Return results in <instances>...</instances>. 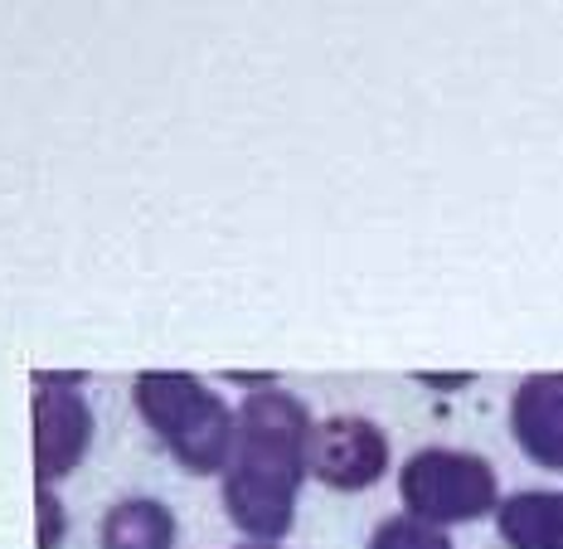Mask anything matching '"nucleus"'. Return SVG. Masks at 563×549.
Here are the masks:
<instances>
[{"mask_svg": "<svg viewBox=\"0 0 563 549\" xmlns=\"http://www.w3.org/2000/svg\"><path fill=\"white\" fill-rule=\"evenodd\" d=\"M311 408L291 389L263 384L239 404V438L219 476L224 516L243 540L282 545L297 525L301 486L311 482Z\"/></svg>", "mask_w": 563, "mask_h": 549, "instance_id": "obj_1", "label": "nucleus"}, {"mask_svg": "<svg viewBox=\"0 0 563 549\" xmlns=\"http://www.w3.org/2000/svg\"><path fill=\"white\" fill-rule=\"evenodd\" d=\"M132 404L180 472L224 476L233 438H239V408L214 384L185 370H146L132 384Z\"/></svg>", "mask_w": 563, "mask_h": 549, "instance_id": "obj_2", "label": "nucleus"}, {"mask_svg": "<svg viewBox=\"0 0 563 549\" xmlns=\"http://www.w3.org/2000/svg\"><path fill=\"white\" fill-rule=\"evenodd\" d=\"M398 501H404V516L452 530V525L496 516V506L506 496H500V476L490 458L432 442V448H418L398 466Z\"/></svg>", "mask_w": 563, "mask_h": 549, "instance_id": "obj_3", "label": "nucleus"}, {"mask_svg": "<svg viewBox=\"0 0 563 549\" xmlns=\"http://www.w3.org/2000/svg\"><path fill=\"white\" fill-rule=\"evenodd\" d=\"M92 452V408L78 375H34V482L58 486Z\"/></svg>", "mask_w": 563, "mask_h": 549, "instance_id": "obj_4", "label": "nucleus"}, {"mask_svg": "<svg viewBox=\"0 0 563 549\" xmlns=\"http://www.w3.org/2000/svg\"><path fill=\"white\" fill-rule=\"evenodd\" d=\"M307 462H311V482H321L325 492L355 496L389 476L394 448H389V433L374 418L331 414V418H316Z\"/></svg>", "mask_w": 563, "mask_h": 549, "instance_id": "obj_5", "label": "nucleus"}, {"mask_svg": "<svg viewBox=\"0 0 563 549\" xmlns=\"http://www.w3.org/2000/svg\"><path fill=\"white\" fill-rule=\"evenodd\" d=\"M506 424H510L515 448L539 472L563 476V375H530L515 384Z\"/></svg>", "mask_w": 563, "mask_h": 549, "instance_id": "obj_6", "label": "nucleus"}, {"mask_svg": "<svg viewBox=\"0 0 563 549\" xmlns=\"http://www.w3.org/2000/svg\"><path fill=\"white\" fill-rule=\"evenodd\" d=\"M496 535L506 549H563V492L530 486L496 506Z\"/></svg>", "mask_w": 563, "mask_h": 549, "instance_id": "obj_7", "label": "nucleus"}, {"mask_svg": "<svg viewBox=\"0 0 563 549\" xmlns=\"http://www.w3.org/2000/svg\"><path fill=\"white\" fill-rule=\"evenodd\" d=\"M175 535H180V520H175V510L156 496L117 501L98 525L102 549H175Z\"/></svg>", "mask_w": 563, "mask_h": 549, "instance_id": "obj_8", "label": "nucleus"}, {"mask_svg": "<svg viewBox=\"0 0 563 549\" xmlns=\"http://www.w3.org/2000/svg\"><path fill=\"white\" fill-rule=\"evenodd\" d=\"M365 549H456V545H452L448 530H438V525H422L413 516H384L369 530Z\"/></svg>", "mask_w": 563, "mask_h": 549, "instance_id": "obj_9", "label": "nucleus"}, {"mask_svg": "<svg viewBox=\"0 0 563 549\" xmlns=\"http://www.w3.org/2000/svg\"><path fill=\"white\" fill-rule=\"evenodd\" d=\"M64 530H68V516L58 506L54 486H40V549H58L64 545Z\"/></svg>", "mask_w": 563, "mask_h": 549, "instance_id": "obj_10", "label": "nucleus"}, {"mask_svg": "<svg viewBox=\"0 0 563 549\" xmlns=\"http://www.w3.org/2000/svg\"><path fill=\"white\" fill-rule=\"evenodd\" d=\"M233 549H282V545H257V540H243V545H233Z\"/></svg>", "mask_w": 563, "mask_h": 549, "instance_id": "obj_11", "label": "nucleus"}]
</instances>
